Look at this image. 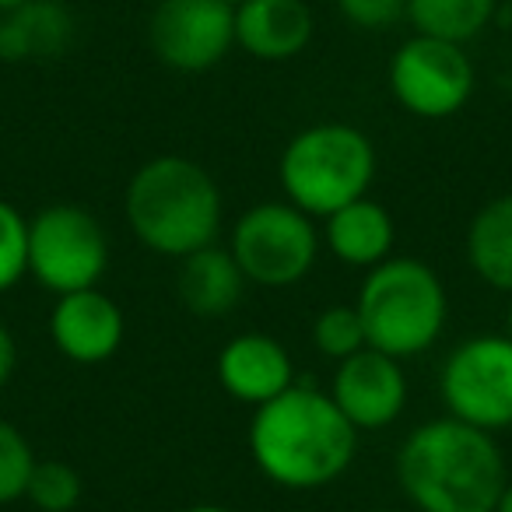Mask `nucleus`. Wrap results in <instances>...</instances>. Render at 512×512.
<instances>
[{"label":"nucleus","instance_id":"1","mask_svg":"<svg viewBox=\"0 0 512 512\" xmlns=\"http://www.w3.org/2000/svg\"><path fill=\"white\" fill-rule=\"evenodd\" d=\"M358 428L341 414L330 393L288 386L281 397L256 407L249 421V453L274 484L313 491L334 484L351 467Z\"/></svg>","mask_w":512,"mask_h":512},{"label":"nucleus","instance_id":"2","mask_svg":"<svg viewBox=\"0 0 512 512\" xmlns=\"http://www.w3.org/2000/svg\"><path fill=\"white\" fill-rule=\"evenodd\" d=\"M397 481L418 512H495L509 474L495 435L446 414L404 439Z\"/></svg>","mask_w":512,"mask_h":512},{"label":"nucleus","instance_id":"3","mask_svg":"<svg viewBox=\"0 0 512 512\" xmlns=\"http://www.w3.org/2000/svg\"><path fill=\"white\" fill-rule=\"evenodd\" d=\"M127 225L148 249L183 260L218 239L221 190L190 158H151L127 186Z\"/></svg>","mask_w":512,"mask_h":512},{"label":"nucleus","instance_id":"4","mask_svg":"<svg viewBox=\"0 0 512 512\" xmlns=\"http://www.w3.org/2000/svg\"><path fill=\"white\" fill-rule=\"evenodd\" d=\"M369 348L390 358H414L439 341L449 299L439 274L411 256L372 267L355 302Z\"/></svg>","mask_w":512,"mask_h":512},{"label":"nucleus","instance_id":"5","mask_svg":"<svg viewBox=\"0 0 512 512\" xmlns=\"http://www.w3.org/2000/svg\"><path fill=\"white\" fill-rule=\"evenodd\" d=\"M376 148L358 127L316 123L295 134L281 155V186L288 204L309 218H330L351 200L369 197Z\"/></svg>","mask_w":512,"mask_h":512},{"label":"nucleus","instance_id":"6","mask_svg":"<svg viewBox=\"0 0 512 512\" xmlns=\"http://www.w3.org/2000/svg\"><path fill=\"white\" fill-rule=\"evenodd\" d=\"M228 253L235 256L246 281L260 288H288L313 271L320 256V235L306 211L281 200H267L249 207L235 221Z\"/></svg>","mask_w":512,"mask_h":512},{"label":"nucleus","instance_id":"7","mask_svg":"<svg viewBox=\"0 0 512 512\" xmlns=\"http://www.w3.org/2000/svg\"><path fill=\"white\" fill-rule=\"evenodd\" d=\"M109 267L99 218L78 204H50L29 221V274L53 295L95 288Z\"/></svg>","mask_w":512,"mask_h":512},{"label":"nucleus","instance_id":"8","mask_svg":"<svg viewBox=\"0 0 512 512\" xmlns=\"http://www.w3.org/2000/svg\"><path fill=\"white\" fill-rule=\"evenodd\" d=\"M439 393L449 418L481 432L512 428V341L505 334H477L449 351L439 372Z\"/></svg>","mask_w":512,"mask_h":512},{"label":"nucleus","instance_id":"9","mask_svg":"<svg viewBox=\"0 0 512 512\" xmlns=\"http://www.w3.org/2000/svg\"><path fill=\"white\" fill-rule=\"evenodd\" d=\"M390 92L407 113L442 120L460 113L474 95V64L463 46L414 36L390 60Z\"/></svg>","mask_w":512,"mask_h":512},{"label":"nucleus","instance_id":"10","mask_svg":"<svg viewBox=\"0 0 512 512\" xmlns=\"http://www.w3.org/2000/svg\"><path fill=\"white\" fill-rule=\"evenodd\" d=\"M148 39L155 57L172 71H211L235 46V11L221 0H158Z\"/></svg>","mask_w":512,"mask_h":512},{"label":"nucleus","instance_id":"11","mask_svg":"<svg viewBox=\"0 0 512 512\" xmlns=\"http://www.w3.org/2000/svg\"><path fill=\"white\" fill-rule=\"evenodd\" d=\"M330 397L358 432H383L404 414L407 404V379L400 358H390L376 348H362L358 355L344 358Z\"/></svg>","mask_w":512,"mask_h":512},{"label":"nucleus","instance_id":"12","mask_svg":"<svg viewBox=\"0 0 512 512\" xmlns=\"http://www.w3.org/2000/svg\"><path fill=\"white\" fill-rule=\"evenodd\" d=\"M50 341L64 358L78 365L106 362L123 344V313L106 292L81 288L57 295L50 313Z\"/></svg>","mask_w":512,"mask_h":512},{"label":"nucleus","instance_id":"13","mask_svg":"<svg viewBox=\"0 0 512 512\" xmlns=\"http://www.w3.org/2000/svg\"><path fill=\"white\" fill-rule=\"evenodd\" d=\"M218 383L242 404H267L295 386L292 355L271 334H239L218 355Z\"/></svg>","mask_w":512,"mask_h":512},{"label":"nucleus","instance_id":"14","mask_svg":"<svg viewBox=\"0 0 512 512\" xmlns=\"http://www.w3.org/2000/svg\"><path fill=\"white\" fill-rule=\"evenodd\" d=\"M316 18L306 0H246L235 11V46L256 60H292L313 43Z\"/></svg>","mask_w":512,"mask_h":512},{"label":"nucleus","instance_id":"15","mask_svg":"<svg viewBox=\"0 0 512 512\" xmlns=\"http://www.w3.org/2000/svg\"><path fill=\"white\" fill-rule=\"evenodd\" d=\"M74 43V15L64 0H25L0 15V60L8 64H50Z\"/></svg>","mask_w":512,"mask_h":512},{"label":"nucleus","instance_id":"16","mask_svg":"<svg viewBox=\"0 0 512 512\" xmlns=\"http://www.w3.org/2000/svg\"><path fill=\"white\" fill-rule=\"evenodd\" d=\"M323 239H327L330 253L341 264L372 271V267H379L393 256L397 225H393L390 211L383 204L362 197L330 214L327 225H323Z\"/></svg>","mask_w":512,"mask_h":512},{"label":"nucleus","instance_id":"17","mask_svg":"<svg viewBox=\"0 0 512 512\" xmlns=\"http://www.w3.org/2000/svg\"><path fill=\"white\" fill-rule=\"evenodd\" d=\"M246 274L239 271L235 256L228 249L204 246L197 253L183 256L179 267V299L200 320H218L228 309L239 306Z\"/></svg>","mask_w":512,"mask_h":512},{"label":"nucleus","instance_id":"18","mask_svg":"<svg viewBox=\"0 0 512 512\" xmlns=\"http://www.w3.org/2000/svg\"><path fill=\"white\" fill-rule=\"evenodd\" d=\"M467 260L484 285L512 295V193L488 200L474 214L467 228Z\"/></svg>","mask_w":512,"mask_h":512},{"label":"nucleus","instance_id":"19","mask_svg":"<svg viewBox=\"0 0 512 512\" xmlns=\"http://www.w3.org/2000/svg\"><path fill=\"white\" fill-rule=\"evenodd\" d=\"M495 11L498 0H407V18L418 36L446 39L456 46L481 36Z\"/></svg>","mask_w":512,"mask_h":512},{"label":"nucleus","instance_id":"20","mask_svg":"<svg viewBox=\"0 0 512 512\" xmlns=\"http://www.w3.org/2000/svg\"><path fill=\"white\" fill-rule=\"evenodd\" d=\"M25 498L39 512H71L81 502V474L64 460H36Z\"/></svg>","mask_w":512,"mask_h":512},{"label":"nucleus","instance_id":"21","mask_svg":"<svg viewBox=\"0 0 512 512\" xmlns=\"http://www.w3.org/2000/svg\"><path fill=\"white\" fill-rule=\"evenodd\" d=\"M313 341H316V348H320L327 358H334V362H344V358H351L362 348H369L362 316H358L355 306L323 309L313 323Z\"/></svg>","mask_w":512,"mask_h":512},{"label":"nucleus","instance_id":"22","mask_svg":"<svg viewBox=\"0 0 512 512\" xmlns=\"http://www.w3.org/2000/svg\"><path fill=\"white\" fill-rule=\"evenodd\" d=\"M32 470H36L32 442L25 439L18 425L0 418V505L25 498Z\"/></svg>","mask_w":512,"mask_h":512},{"label":"nucleus","instance_id":"23","mask_svg":"<svg viewBox=\"0 0 512 512\" xmlns=\"http://www.w3.org/2000/svg\"><path fill=\"white\" fill-rule=\"evenodd\" d=\"M29 274V221L15 204L0 200V292H11Z\"/></svg>","mask_w":512,"mask_h":512},{"label":"nucleus","instance_id":"24","mask_svg":"<svg viewBox=\"0 0 512 512\" xmlns=\"http://www.w3.org/2000/svg\"><path fill=\"white\" fill-rule=\"evenodd\" d=\"M337 11L358 29H390L407 15V0H337Z\"/></svg>","mask_w":512,"mask_h":512},{"label":"nucleus","instance_id":"25","mask_svg":"<svg viewBox=\"0 0 512 512\" xmlns=\"http://www.w3.org/2000/svg\"><path fill=\"white\" fill-rule=\"evenodd\" d=\"M18 369V348H15V337H11V330L0 323V390L11 383V376H15Z\"/></svg>","mask_w":512,"mask_h":512},{"label":"nucleus","instance_id":"26","mask_svg":"<svg viewBox=\"0 0 512 512\" xmlns=\"http://www.w3.org/2000/svg\"><path fill=\"white\" fill-rule=\"evenodd\" d=\"M495 512H512V481H505V488L498 491V502H495Z\"/></svg>","mask_w":512,"mask_h":512},{"label":"nucleus","instance_id":"27","mask_svg":"<svg viewBox=\"0 0 512 512\" xmlns=\"http://www.w3.org/2000/svg\"><path fill=\"white\" fill-rule=\"evenodd\" d=\"M25 0H0V15H8V11H15V8H22Z\"/></svg>","mask_w":512,"mask_h":512},{"label":"nucleus","instance_id":"28","mask_svg":"<svg viewBox=\"0 0 512 512\" xmlns=\"http://www.w3.org/2000/svg\"><path fill=\"white\" fill-rule=\"evenodd\" d=\"M186 512H228V509H221V505H190Z\"/></svg>","mask_w":512,"mask_h":512},{"label":"nucleus","instance_id":"29","mask_svg":"<svg viewBox=\"0 0 512 512\" xmlns=\"http://www.w3.org/2000/svg\"><path fill=\"white\" fill-rule=\"evenodd\" d=\"M221 4H228V8H232V11H239L242 4H246V0H221Z\"/></svg>","mask_w":512,"mask_h":512},{"label":"nucleus","instance_id":"30","mask_svg":"<svg viewBox=\"0 0 512 512\" xmlns=\"http://www.w3.org/2000/svg\"><path fill=\"white\" fill-rule=\"evenodd\" d=\"M505 337L512 341V306H509V334H505Z\"/></svg>","mask_w":512,"mask_h":512}]
</instances>
